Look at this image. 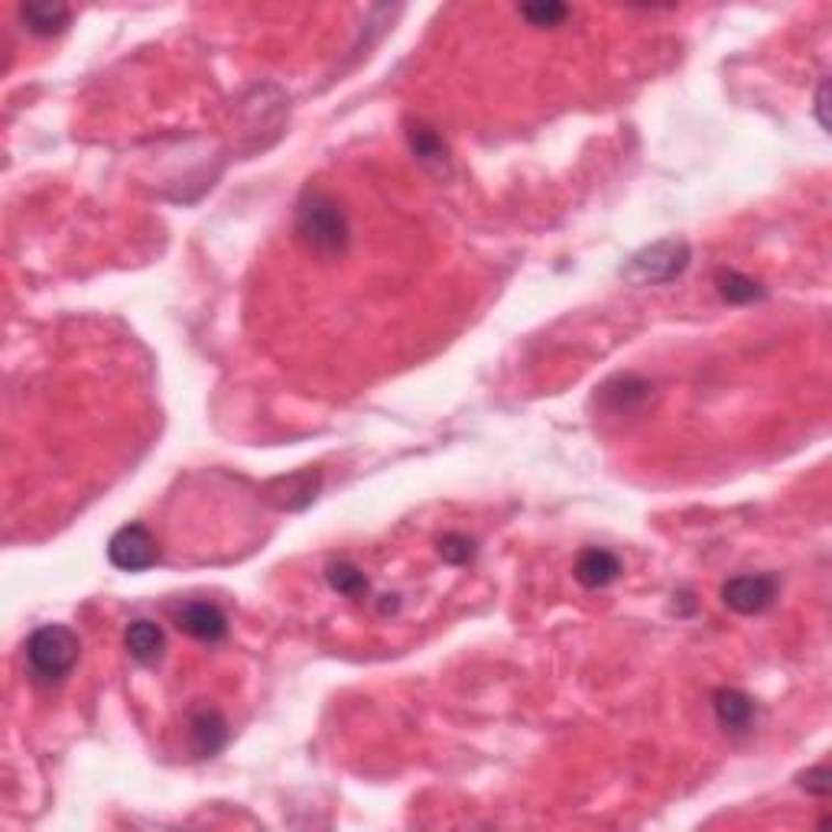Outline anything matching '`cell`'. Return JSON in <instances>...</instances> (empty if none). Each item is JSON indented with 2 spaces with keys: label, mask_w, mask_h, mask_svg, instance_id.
<instances>
[{
  "label": "cell",
  "mask_w": 832,
  "mask_h": 832,
  "mask_svg": "<svg viewBox=\"0 0 832 832\" xmlns=\"http://www.w3.org/2000/svg\"><path fill=\"white\" fill-rule=\"evenodd\" d=\"M296 234L319 258H339L348 248V215L336 196L306 189L296 202Z\"/></svg>",
  "instance_id": "cell-1"
},
{
  "label": "cell",
  "mask_w": 832,
  "mask_h": 832,
  "mask_svg": "<svg viewBox=\"0 0 832 832\" xmlns=\"http://www.w3.org/2000/svg\"><path fill=\"white\" fill-rule=\"evenodd\" d=\"M78 654H81V644L66 624H43L26 641V667L33 680L46 687L63 683L69 677L78 664Z\"/></svg>",
  "instance_id": "cell-2"
},
{
  "label": "cell",
  "mask_w": 832,
  "mask_h": 832,
  "mask_svg": "<svg viewBox=\"0 0 832 832\" xmlns=\"http://www.w3.org/2000/svg\"><path fill=\"white\" fill-rule=\"evenodd\" d=\"M690 244L680 238H667L657 244L641 248L627 264L622 267V277L634 286H660V283H674L683 277V271L690 267Z\"/></svg>",
  "instance_id": "cell-3"
},
{
  "label": "cell",
  "mask_w": 832,
  "mask_h": 832,
  "mask_svg": "<svg viewBox=\"0 0 832 832\" xmlns=\"http://www.w3.org/2000/svg\"><path fill=\"white\" fill-rule=\"evenodd\" d=\"M108 559L121 572H143V569L156 566V559H160L156 537L143 524H124L108 540Z\"/></svg>",
  "instance_id": "cell-4"
},
{
  "label": "cell",
  "mask_w": 832,
  "mask_h": 832,
  "mask_svg": "<svg viewBox=\"0 0 832 832\" xmlns=\"http://www.w3.org/2000/svg\"><path fill=\"white\" fill-rule=\"evenodd\" d=\"M777 576L755 572V576H735L722 585V602L738 615H762L777 599Z\"/></svg>",
  "instance_id": "cell-5"
},
{
  "label": "cell",
  "mask_w": 832,
  "mask_h": 832,
  "mask_svg": "<svg viewBox=\"0 0 832 832\" xmlns=\"http://www.w3.org/2000/svg\"><path fill=\"white\" fill-rule=\"evenodd\" d=\"M650 391H654L650 381H644L637 374H615L612 381H605L595 391V404L615 416L637 414L650 401Z\"/></svg>",
  "instance_id": "cell-6"
},
{
  "label": "cell",
  "mask_w": 832,
  "mask_h": 832,
  "mask_svg": "<svg viewBox=\"0 0 832 832\" xmlns=\"http://www.w3.org/2000/svg\"><path fill=\"white\" fill-rule=\"evenodd\" d=\"M712 712H715V722H719L725 732L745 735V732L755 725L758 705H755V699L748 693L722 687V690H715V696H712Z\"/></svg>",
  "instance_id": "cell-7"
},
{
  "label": "cell",
  "mask_w": 832,
  "mask_h": 832,
  "mask_svg": "<svg viewBox=\"0 0 832 832\" xmlns=\"http://www.w3.org/2000/svg\"><path fill=\"white\" fill-rule=\"evenodd\" d=\"M176 624H179L189 637H196V641H202V644H215V641H221V637L228 634V618H225V612H221L218 605H211V602H186V605L176 612Z\"/></svg>",
  "instance_id": "cell-8"
},
{
  "label": "cell",
  "mask_w": 832,
  "mask_h": 832,
  "mask_svg": "<svg viewBox=\"0 0 832 832\" xmlns=\"http://www.w3.org/2000/svg\"><path fill=\"white\" fill-rule=\"evenodd\" d=\"M189 745L196 758H215L228 745V722L218 709H199L189 719Z\"/></svg>",
  "instance_id": "cell-9"
},
{
  "label": "cell",
  "mask_w": 832,
  "mask_h": 832,
  "mask_svg": "<svg viewBox=\"0 0 832 832\" xmlns=\"http://www.w3.org/2000/svg\"><path fill=\"white\" fill-rule=\"evenodd\" d=\"M572 576L585 589H605V585H612L622 576V559L612 554V550L592 547V550L579 554L576 566H572Z\"/></svg>",
  "instance_id": "cell-10"
},
{
  "label": "cell",
  "mask_w": 832,
  "mask_h": 832,
  "mask_svg": "<svg viewBox=\"0 0 832 832\" xmlns=\"http://www.w3.org/2000/svg\"><path fill=\"white\" fill-rule=\"evenodd\" d=\"M20 20L33 36H59L72 23V10L66 3H50V0H33L20 7Z\"/></svg>",
  "instance_id": "cell-11"
},
{
  "label": "cell",
  "mask_w": 832,
  "mask_h": 832,
  "mask_svg": "<svg viewBox=\"0 0 832 832\" xmlns=\"http://www.w3.org/2000/svg\"><path fill=\"white\" fill-rule=\"evenodd\" d=\"M124 647H128V654H131L138 664L153 667V664L163 657V647H166L163 627L156 622H146V618L131 622L128 624V631H124Z\"/></svg>",
  "instance_id": "cell-12"
},
{
  "label": "cell",
  "mask_w": 832,
  "mask_h": 832,
  "mask_svg": "<svg viewBox=\"0 0 832 832\" xmlns=\"http://www.w3.org/2000/svg\"><path fill=\"white\" fill-rule=\"evenodd\" d=\"M715 286H719V296L725 303H735V306H748V303H758V299L767 296V289H764L758 280L745 277L738 271H719Z\"/></svg>",
  "instance_id": "cell-13"
},
{
  "label": "cell",
  "mask_w": 832,
  "mask_h": 832,
  "mask_svg": "<svg viewBox=\"0 0 832 832\" xmlns=\"http://www.w3.org/2000/svg\"><path fill=\"white\" fill-rule=\"evenodd\" d=\"M407 140H410V150H414V156L419 163L446 166V143H442V138H439L429 124H423V121L410 124Z\"/></svg>",
  "instance_id": "cell-14"
},
{
  "label": "cell",
  "mask_w": 832,
  "mask_h": 832,
  "mask_svg": "<svg viewBox=\"0 0 832 832\" xmlns=\"http://www.w3.org/2000/svg\"><path fill=\"white\" fill-rule=\"evenodd\" d=\"M326 582H329V589H332V592L348 595V599H358V595H364V592H368V579H364V572H361V569H354L351 562H332V566L326 569Z\"/></svg>",
  "instance_id": "cell-15"
},
{
  "label": "cell",
  "mask_w": 832,
  "mask_h": 832,
  "mask_svg": "<svg viewBox=\"0 0 832 832\" xmlns=\"http://www.w3.org/2000/svg\"><path fill=\"white\" fill-rule=\"evenodd\" d=\"M316 491H319V472H299V475H293V479L283 482V494L286 497H280V507H289V511L306 507L316 497Z\"/></svg>",
  "instance_id": "cell-16"
},
{
  "label": "cell",
  "mask_w": 832,
  "mask_h": 832,
  "mask_svg": "<svg viewBox=\"0 0 832 832\" xmlns=\"http://www.w3.org/2000/svg\"><path fill=\"white\" fill-rule=\"evenodd\" d=\"M521 17H524L530 26H559V23L569 17V7H566V3H556V0L524 3V7H521Z\"/></svg>",
  "instance_id": "cell-17"
},
{
  "label": "cell",
  "mask_w": 832,
  "mask_h": 832,
  "mask_svg": "<svg viewBox=\"0 0 832 832\" xmlns=\"http://www.w3.org/2000/svg\"><path fill=\"white\" fill-rule=\"evenodd\" d=\"M439 556L449 562V566H469L475 559V540L466 537V534H446L439 540Z\"/></svg>",
  "instance_id": "cell-18"
},
{
  "label": "cell",
  "mask_w": 832,
  "mask_h": 832,
  "mask_svg": "<svg viewBox=\"0 0 832 832\" xmlns=\"http://www.w3.org/2000/svg\"><path fill=\"white\" fill-rule=\"evenodd\" d=\"M797 784L807 790V793H813V797H830V790H832V774H830V767H810L807 774H800L797 777Z\"/></svg>",
  "instance_id": "cell-19"
},
{
  "label": "cell",
  "mask_w": 832,
  "mask_h": 832,
  "mask_svg": "<svg viewBox=\"0 0 832 832\" xmlns=\"http://www.w3.org/2000/svg\"><path fill=\"white\" fill-rule=\"evenodd\" d=\"M826 91H830V85L823 81V85H820V95H817V114H820V124H823V128H830V118H826Z\"/></svg>",
  "instance_id": "cell-20"
},
{
  "label": "cell",
  "mask_w": 832,
  "mask_h": 832,
  "mask_svg": "<svg viewBox=\"0 0 832 832\" xmlns=\"http://www.w3.org/2000/svg\"><path fill=\"white\" fill-rule=\"evenodd\" d=\"M397 609H401V599H397V595H384L381 612H384V615H391V612H397Z\"/></svg>",
  "instance_id": "cell-21"
}]
</instances>
